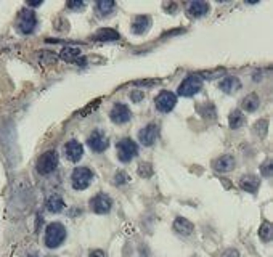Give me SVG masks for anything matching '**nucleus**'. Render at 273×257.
Instances as JSON below:
<instances>
[{"mask_svg":"<svg viewBox=\"0 0 273 257\" xmlns=\"http://www.w3.org/2000/svg\"><path fill=\"white\" fill-rule=\"evenodd\" d=\"M45 204H47V210H48V212H52V214H58V212H62V210L64 209V201H63L62 196L56 194V193L50 194Z\"/></svg>","mask_w":273,"mask_h":257,"instance_id":"2eb2a0df","label":"nucleus"},{"mask_svg":"<svg viewBox=\"0 0 273 257\" xmlns=\"http://www.w3.org/2000/svg\"><path fill=\"white\" fill-rule=\"evenodd\" d=\"M218 87H220V90L225 94H233V92H236V90L241 88V82L238 78H234V76H226L225 79L220 80Z\"/></svg>","mask_w":273,"mask_h":257,"instance_id":"ddd939ff","label":"nucleus"},{"mask_svg":"<svg viewBox=\"0 0 273 257\" xmlns=\"http://www.w3.org/2000/svg\"><path fill=\"white\" fill-rule=\"evenodd\" d=\"M159 137V126L158 124H148L138 132V140L143 146H151L154 145Z\"/></svg>","mask_w":273,"mask_h":257,"instance_id":"6e6552de","label":"nucleus"},{"mask_svg":"<svg viewBox=\"0 0 273 257\" xmlns=\"http://www.w3.org/2000/svg\"><path fill=\"white\" fill-rule=\"evenodd\" d=\"M114 8H116V2H112V0H102V2H96V12L100 16H108Z\"/></svg>","mask_w":273,"mask_h":257,"instance_id":"5701e85b","label":"nucleus"},{"mask_svg":"<svg viewBox=\"0 0 273 257\" xmlns=\"http://www.w3.org/2000/svg\"><path fill=\"white\" fill-rule=\"evenodd\" d=\"M222 257H240V252L236 251V249H226Z\"/></svg>","mask_w":273,"mask_h":257,"instance_id":"c85d7f7f","label":"nucleus"},{"mask_svg":"<svg viewBox=\"0 0 273 257\" xmlns=\"http://www.w3.org/2000/svg\"><path fill=\"white\" fill-rule=\"evenodd\" d=\"M150 26H151V20H150V16H136L135 18V21H134V24H132V31L135 32V34H138V36H142V34H145L148 29H150Z\"/></svg>","mask_w":273,"mask_h":257,"instance_id":"6ab92c4d","label":"nucleus"},{"mask_svg":"<svg viewBox=\"0 0 273 257\" xmlns=\"http://www.w3.org/2000/svg\"><path fill=\"white\" fill-rule=\"evenodd\" d=\"M66 240V228L60 222H53L45 230V244L50 249H55L62 246V243Z\"/></svg>","mask_w":273,"mask_h":257,"instance_id":"f257e3e1","label":"nucleus"},{"mask_svg":"<svg viewBox=\"0 0 273 257\" xmlns=\"http://www.w3.org/2000/svg\"><path fill=\"white\" fill-rule=\"evenodd\" d=\"M87 143H88V146L92 151H95V153H102V151H104L106 148H108L110 140L102 130H95V132H92L88 135Z\"/></svg>","mask_w":273,"mask_h":257,"instance_id":"9d476101","label":"nucleus"},{"mask_svg":"<svg viewBox=\"0 0 273 257\" xmlns=\"http://www.w3.org/2000/svg\"><path fill=\"white\" fill-rule=\"evenodd\" d=\"M233 168H234V158L233 156L225 154V156H220L218 160L214 161V169L218 172H230V170H233Z\"/></svg>","mask_w":273,"mask_h":257,"instance_id":"dca6fc26","label":"nucleus"},{"mask_svg":"<svg viewBox=\"0 0 273 257\" xmlns=\"http://www.w3.org/2000/svg\"><path fill=\"white\" fill-rule=\"evenodd\" d=\"M202 88V78L201 76H188V78L178 86L180 96H193Z\"/></svg>","mask_w":273,"mask_h":257,"instance_id":"20e7f679","label":"nucleus"},{"mask_svg":"<svg viewBox=\"0 0 273 257\" xmlns=\"http://www.w3.org/2000/svg\"><path fill=\"white\" fill-rule=\"evenodd\" d=\"M132 98H134L135 102H138V100H142V98H143V94H140V92H134V94H132Z\"/></svg>","mask_w":273,"mask_h":257,"instance_id":"7c9ffc66","label":"nucleus"},{"mask_svg":"<svg viewBox=\"0 0 273 257\" xmlns=\"http://www.w3.org/2000/svg\"><path fill=\"white\" fill-rule=\"evenodd\" d=\"M31 257H34V256H31Z\"/></svg>","mask_w":273,"mask_h":257,"instance_id":"473e14b6","label":"nucleus"},{"mask_svg":"<svg viewBox=\"0 0 273 257\" xmlns=\"http://www.w3.org/2000/svg\"><path fill=\"white\" fill-rule=\"evenodd\" d=\"M188 13L194 18H201L209 13V4L208 2H192L188 5Z\"/></svg>","mask_w":273,"mask_h":257,"instance_id":"a211bd4d","label":"nucleus"},{"mask_svg":"<svg viewBox=\"0 0 273 257\" xmlns=\"http://www.w3.org/2000/svg\"><path fill=\"white\" fill-rule=\"evenodd\" d=\"M138 154V146L130 138H122L118 143V158L122 162H130Z\"/></svg>","mask_w":273,"mask_h":257,"instance_id":"39448f33","label":"nucleus"},{"mask_svg":"<svg viewBox=\"0 0 273 257\" xmlns=\"http://www.w3.org/2000/svg\"><path fill=\"white\" fill-rule=\"evenodd\" d=\"M62 60L66 63H78L79 64V58H80V50L74 48V47H66L62 50Z\"/></svg>","mask_w":273,"mask_h":257,"instance_id":"412c9836","label":"nucleus"},{"mask_svg":"<svg viewBox=\"0 0 273 257\" xmlns=\"http://www.w3.org/2000/svg\"><path fill=\"white\" fill-rule=\"evenodd\" d=\"M259 236L262 241H270L272 240V225L268 222H264L262 226L259 228Z\"/></svg>","mask_w":273,"mask_h":257,"instance_id":"393cba45","label":"nucleus"},{"mask_svg":"<svg viewBox=\"0 0 273 257\" xmlns=\"http://www.w3.org/2000/svg\"><path fill=\"white\" fill-rule=\"evenodd\" d=\"M64 154L70 161L79 162L82 160V156H84V146L78 140H70L64 145Z\"/></svg>","mask_w":273,"mask_h":257,"instance_id":"f8f14e48","label":"nucleus"},{"mask_svg":"<svg viewBox=\"0 0 273 257\" xmlns=\"http://www.w3.org/2000/svg\"><path fill=\"white\" fill-rule=\"evenodd\" d=\"M92 180H94V174L87 168H76L72 170L71 182H72L74 190H79V192L86 190V188H88V185L92 184Z\"/></svg>","mask_w":273,"mask_h":257,"instance_id":"f03ea898","label":"nucleus"},{"mask_svg":"<svg viewBox=\"0 0 273 257\" xmlns=\"http://www.w3.org/2000/svg\"><path fill=\"white\" fill-rule=\"evenodd\" d=\"M127 182V174H124V172H118L116 174V177H114V184L116 185H122V184H126Z\"/></svg>","mask_w":273,"mask_h":257,"instance_id":"a878e982","label":"nucleus"},{"mask_svg":"<svg viewBox=\"0 0 273 257\" xmlns=\"http://www.w3.org/2000/svg\"><path fill=\"white\" fill-rule=\"evenodd\" d=\"M130 110L124 103H116L110 112V118L114 124H126L130 120Z\"/></svg>","mask_w":273,"mask_h":257,"instance_id":"9b49d317","label":"nucleus"},{"mask_svg":"<svg viewBox=\"0 0 273 257\" xmlns=\"http://www.w3.org/2000/svg\"><path fill=\"white\" fill-rule=\"evenodd\" d=\"M86 4L84 2H68V8H71V10H80V8H84Z\"/></svg>","mask_w":273,"mask_h":257,"instance_id":"cd10ccee","label":"nucleus"},{"mask_svg":"<svg viewBox=\"0 0 273 257\" xmlns=\"http://www.w3.org/2000/svg\"><path fill=\"white\" fill-rule=\"evenodd\" d=\"M148 172H151V164H140V169H138V174L140 176H143V177H148L150 174Z\"/></svg>","mask_w":273,"mask_h":257,"instance_id":"bb28decb","label":"nucleus"},{"mask_svg":"<svg viewBox=\"0 0 273 257\" xmlns=\"http://www.w3.org/2000/svg\"><path fill=\"white\" fill-rule=\"evenodd\" d=\"M88 257H106V254L102 251V249H95V251L90 252V256H88Z\"/></svg>","mask_w":273,"mask_h":257,"instance_id":"c756f323","label":"nucleus"},{"mask_svg":"<svg viewBox=\"0 0 273 257\" xmlns=\"http://www.w3.org/2000/svg\"><path fill=\"white\" fill-rule=\"evenodd\" d=\"M174 230H176L178 235L186 236V235H192V233H193L194 225L190 220H186L185 217H177L176 222H174Z\"/></svg>","mask_w":273,"mask_h":257,"instance_id":"4468645a","label":"nucleus"},{"mask_svg":"<svg viewBox=\"0 0 273 257\" xmlns=\"http://www.w3.org/2000/svg\"><path fill=\"white\" fill-rule=\"evenodd\" d=\"M18 28L20 31L28 36V34H32L37 28V16L32 10H22L20 14V20H18Z\"/></svg>","mask_w":273,"mask_h":257,"instance_id":"423d86ee","label":"nucleus"},{"mask_svg":"<svg viewBox=\"0 0 273 257\" xmlns=\"http://www.w3.org/2000/svg\"><path fill=\"white\" fill-rule=\"evenodd\" d=\"M244 120H246V118H244V114H242L240 110H234V111L230 112L228 124H230L232 128H240L242 124H244Z\"/></svg>","mask_w":273,"mask_h":257,"instance_id":"b1692460","label":"nucleus"},{"mask_svg":"<svg viewBox=\"0 0 273 257\" xmlns=\"http://www.w3.org/2000/svg\"><path fill=\"white\" fill-rule=\"evenodd\" d=\"M240 186L248 193H256L260 186V180L257 177H254V176H244L241 178Z\"/></svg>","mask_w":273,"mask_h":257,"instance_id":"f3484780","label":"nucleus"},{"mask_svg":"<svg viewBox=\"0 0 273 257\" xmlns=\"http://www.w3.org/2000/svg\"><path fill=\"white\" fill-rule=\"evenodd\" d=\"M28 5L29 6H39V5H42V2H28Z\"/></svg>","mask_w":273,"mask_h":257,"instance_id":"2f4dec72","label":"nucleus"},{"mask_svg":"<svg viewBox=\"0 0 273 257\" xmlns=\"http://www.w3.org/2000/svg\"><path fill=\"white\" fill-rule=\"evenodd\" d=\"M156 108L161 111V112H169L174 110V106H176L177 103V96L174 95L172 92H168V90H164V92H161L158 96H156Z\"/></svg>","mask_w":273,"mask_h":257,"instance_id":"1a4fd4ad","label":"nucleus"},{"mask_svg":"<svg viewBox=\"0 0 273 257\" xmlns=\"http://www.w3.org/2000/svg\"><path fill=\"white\" fill-rule=\"evenodd\" d=\"M58 166V153L55 150H48L39 158L37 161V170H39L42 176H48L53 170L56 169Z\"/></svg>","mask_w":273,"mask_h":257,"instance_id":"7ed1b4c3","label":"nucleus"},{"mask_svg":"<svg viewBox=\"0 0 273 257\" xmlns=\"http://www.w3.org/2000/svg\"><path fill=\"white\" fill-rule=\"evenodd\" d=\"M119 37H120L119 32H116L114 29L106 28V29H100V31L94 36V39L100 42H112V40H119Z\"/></svg>","mask_w":273,"mask_h":257,"instance_id":"aec40b11","label":"nucleus"},{"mask_svg":"<svg viewBox=\"0 0 273 257\" xmlns=\"http://www.w3.org/2000/svg\"><path fill=\"white\" fill-rule=\"evenodd\" d=\"M242 110L248 111V112H252L256 111L257 108H259V104H260V100H259V96H257L256 94H251V95H248L244 100H242Z\"/></svg>","mask_w":273,"mask_h":257,"instance_id":"4be33fe9","label":"nucleus"},{"mask_svg":"<svg viewBox=\"0 0 273 257\" xmlns=\"http://www.w3.org/2000/svg\"><path fill=\"white\" fill-rule=\"evenodd\" d=\"M111 208H112V201L110 196L104 193L96 194L95 198L90 200V209H92L95 214H108Z\"/></svg>","mask_w":273,"mask_h":257,"instance_id":"0eeeda50","label":"nucleus"}]
</instances>
